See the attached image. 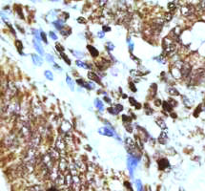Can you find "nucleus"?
<instances>
[{"label":"nucleus","instance_id":"obj_11","mask_svg":"<svg viewBox=\"0 0 205 191\" xmlns=\"http://www.w3.org/2000/svg\"><path fill=\"white\" fill-rule=\"evenodd\" d=\"M60 130H61L62 132H64V133L67 134L68 132H69V131L71 130V124H70L68 121L63 120V122H62L61 125H60Z\"/></svg>","mask_w":205,"mask_h":191},{"label":"nucleus","instance_id":"obj_28","mask_svg":"<svg viewBox=\"0 0 205 191\" xmlns=\"http://www.w3.org/2000/svg\"><path fill=\"white\" fill-rule=\"evenodd\" d=\"M60 56L63 57V60H64V61H65V62H67V63H68V64H69V65L71 64V60H69V57H68L66 56V54H65L64 53H61V54H60Z\"/></svg>","mask_w":205,"mask_h":191},{"label":"nucleus","instance_id":"obj_33","mask_svg":"<svg viewBox=\"0 0 205 191\" xmlns=\"http://www.w3.org/2000/svg\"><path fill=\"white\" fill-rule=\"evenodd\" d=\"M41 38H42V40L45 42V43H48V40H47V36H46V34L43 33V32H41Z\"/></svg>","mask_w":205,"mask_h":191},{"label":"nucleus","instance_id":"obj_18","mask_svg":"<svg viewBox=\"0 0 205 191\" xmlns=\"http://www.w3.org/2000/svg\"><path fill=\"white\" fill-rule=\"evenodd\" d=\"M162 106H163L164 111H166V112H168V113H171L172 110H173V107L170 105V103L168 102V101H164V102H162Z\"/></svg>","mask_w":205,"mask_h":191},{"label":"nucleus","instance_id":"obj_34","mask_svg":"<svg viewBox=\"0 0 205 191\" xmlns=\"http://www.w3.org/2000/svg\"><path fill=\"white\" fill-rule=\"evenodd\" d=\"M171 19H172V12H167L165 15V20L170 21Z\"/></svg>","mask_w":205,"mask_h":191},{"label":"nucleus","instance_id":"obj_8","mask_svg":"<svg viewBox=\"0 0 205 191\" xmlns=\"http://www.w3.org/2000/svg\"><path fill=\"white\" fill-rule=\"evenodd\" d=\"M191 70H192V68H191L190 64H188V63H184L183 66H182L181 68V75L183 78H187V76H189L191 75Z\"/></svg>","mask_w":205,"mask_h":191},{"label":"nucleus","instance_id":"obj_45","mask_svg":"<svg viewBox=\"0 0 205 191\" xmlns=\"http://www.w3.org/2000/svg\"><path fill=\"white\" fill-rule=\"evenodd\" d=\"M77 21H78L79 23H86V20L84 19V18H82V17H79L78 19H77Z\"/></svg>","mask_w":205,"mask_h":191},{"label":"nucleus","instance_id":"obj_14","mask_svg":"<svg viewBox=\"0 0 205 191\" xmlns=\"http://www.w3.org/2000/svg\"><path fill=\"white\" fill-rule=\"evenodd\" d=\"M88 79L90 80H93V81H95V82L100 83V79L98 78L97 74H94V73H93V72L88 73Z\"/></svg>","mask_w":205,"mask_h":191},{"label":"nucleus","instance_id":"obj_41","mask_svg":"<svg viewBox=\"0 0 205 191\" xmlns=\"http://www.w3.org/2000/svg\"><path fill=\"white\" fill-rule=\"evenodd\" d=\"M122 119H123V120H124V121H128V122L131 121V119H130V118L127 117V116H125V115L122 116Z\"/></svg>","mask_w":205,"mask_h":191},{"label":"nucleus","instance_id":"obj_37","mask_svg":"<svg viewBox=\"0 0 205 191\" xmlns=\"http://www.w3.org/2000/svg\"><path fill=\"white\" fill-rule=\"evenodd\" d=\"M50 36H51V37H52L53 39H54V40L57 39V36L56 35V34H54L53 32H50Z\"/></svg>","mask_w":205,"mask_h":191},{"label":"nucleus","instance_id":"obj_48","mask_svg":"<svg viewBox=\"0 0 205 191\" xmlns=\"http://www.w3.org/2000/svg\"><path fill=\"white\" fill-rule=\"evenodd\" d=\"M48 191H58L56 187H51V188H49Z\"/></svg>","mask_w":205,"mask_h":191},{"label":"nucleus","instance_id":"obj_1","mask_svg":"<svg viewBox=\"0 0 205 191\" xmlns=\"http://www.w3.org/2000/svg\"><path fill=\"white\" fill-rule=\"evenodd\" d=\"M163 49H164V54L166 56H172L173 54L176 53V47L171 36H167V37L163 39Z\"/></svg>","mask_w":205,"mask_h":191},{"label":"nucleus","instance_id":"obj_4","mask_svg":"<svg viewBox=\"0 0 205 191\" xmlns=\"http://www.w3.org/2000/svg\"><path fill=\"white\" fill-rule=\"evenodd\" d=\"M40 143V136L38 134H34L31 135V140H30V147L31 148H37Z\"/></svg>","mask_w":205,"mask_h":191},{"label":"nucleus","instance_id":"obj_10","mask_svg":"<svg viewBox=\"0 0 205 191\" xmlns=\"http://www.w3.org/2000/svg\"><path fill=\"white\" fill-rule=\"evenodd\" d=\"M169 162H168L166 159H161V160L158 161V168L160 170L166 169L167 167H169Z\"/></svg>","mask_w":205,"mask_h":191},{"label":"nucleus","instance_id":"obj_25","mask_svg":"<svg viewBox=\"0 0 205 191\" xmlns=\"http://www.w3.org/2000/svg\"><path fill=\"white\" fill-rule=\"evenodd\" d=\"M15 46L18 50V52H19V54H22V52H21V50H22V43L19 41V40H16L15 41Z\"/></svg>","mask_w":205,"mask_h":191},{"label":"nucleus","instance_id":"obj_47","mask_svg":"<svg viewBox=\"0 0 205 191\" xmlns=\"http://www.w3.org/2000/svg\"><path fill=\"white\" fill-rule=\"evenodd\" d=\"M156 105H157V106L161 105V101H159V99H158V101H156Z\"/></svg>","mask_w":205,"mask_h":191},{"label":"nucleus","instance_id":"obj_35","mask_svg":"<svg viewBox=\"0 0 205 191\" xmlns=\"http://www.w3.org/2000/svg\"><path fill=\"white\" fill-rule=\"evenodd\" d=\"M129 101H130V103L132 104V105H136V104H138V102L135 101L134 98H129Z\"/></svg>","mask_w":205,"mask_h":191},{"label":"nucleus","instance_id":"obj_6","mask_svg":"<svg viewBox=\"0 0 205 191\" xmlns=\"http://www.w3.org/2000/svg\"><path fill=\"white\" fill-rule=\"evenodd\" d=\"M66 146H67V144L65 143V140H63L62 138H58L57 140H56V148L60 153H63V152H65Z\"/></svg>","mask_w":205,"mask_h":191},{"label":"nucleus","instance_id":"obj_2","mask_svg":"<svg viewBox=\"0 0 205 191\" xmlns=\"http://www.w3.org/2000/svg\"><path fill=\"white\" fill-rule=\"evenodd\" d=\"M58 168L63 174H67L69 173V165H68V162L66 161L65 158H60L59 159V163H58Z\"/></svg>","mask_w":205,"mask_h":191},{"label":"nucleus","instance_id":"obj_19","mask_svg":"<svg viewBox=\"0 0 205 191\" xmlns=\"http://www.w3.org/2000/svg\"><path fill=\"white\" fill-rule=\"evenodd\" d=\"M156 122H157V124L159 127H160L161 129H166V128H167L165 121H164L163 120H161V119H157Z\"/></svg>","mask_w":205,"mask_h":191},{"label":"nucleus","instance_id":"obj_26","mask_svg":"<svg viewBox=\"0 0 205 191\" xmlns=\"http://www.w3.org/2000/svg\"><path fill=\"white\" fill-rule=\"evenodd\" d=\"M45 76H46L49 80H53V76L50 71H45Z\"/></svg>","mask_w":205,"mask_h":191},{"label":"nucleus","instance_id":"obj_20","mask_svg":"<svg viewBox=\"0 0 205 191\" xmlns=\"http://www.w3.org/2000/svg\"><path fill=\"white\" fill-rule=\"evenodd\" d=\"M34 48L36 49V51H37L40 54H43V50H42V47L39 45V42L38 41L36 42L35 40H34Z\"/></svg>","mask_w":205,"mask_h":191},{"label":"nucleus","instance_id":"obj_40","mask_svg":"<svg viewBox=\"0 0 205 191\" xmlns=\"http://www.w3.org/2000/svg\"><path fill=\"white\" fill-rule=\"evenodd\" d=\"M107 2V0H98V4H99V6H104L106 4Z\"/></svg>","mask_w":205,"mask_h":191},{"label":"nucleus","instance_id":"obj_52","mask_svg":"<svg viewBox=\"0 0 205 191\" xmlns=\"http://www.w3.org/2000/svg\"><path fill=\"white\" fill-rule=\"evenodd\" d=\"M203 69L205 70V63H204V65H203Z\"/></svg>","mask_w":205,"mask_h":191},{"label":"nucleus","instance_id":"obj_22","mask_svg":"<svg viewBox=\"0 0 205 191\" xmlns=\"http://www.w3.org/2000/svg\"><path fill=\"white\" fill-rule=\"evenodd\" d=\"M168 92H169V94L171 95H179V91H177L176 88H169V90H168Z\"/></svg>","mask_w":205,"mask_h":191},{"label":"nucleus","instance_id":"obj_15","mask_svg":"<svg viewBox=\"0 0 205 191\" xmlns=\"http://www.w3.org/2000/svg\"><path fill=\"white\" fill-rule=\"evenodd\" d=\"M31 57H33V61L36 66L42 65V58H41L40 57L36 56V54H31Z\"/></svg>","mask_w":205,"mask_h":191},{"label":"nucleus","instance_id":"obj_3","mask_svg":"<svg viewBox=\"0 0 205 191\" xmlns=\"http://www.w3.org/2000/svg\"><path fill=\"white\" fill-rule=\"evenodd\" d=\"M205 74L204 69H197L191 73V81H198L202 78Z\"/></svg>","mask_w":205,"mask_h":191},{"label":"nucleus","instance_id":"obj_13","mask_svg":"<svg viewBox=\"0 0 205 191\" xmlns=\"http://www.w3.org/2000/svg\"><path fill=\"white\" fill-rule=\"evenodd\" d=\"M72 175L69 172V173L65 174V185L67 187H70V186H72Z\"/></svg>","mask_w":205,"mask_h":191},{"label":"nucleus","instance_id":"obj_50","mask_svg":"<svg viewBox=\"0 0 205 191\" xmlns=\"http://www.w3.org/2000/svg\"><path fill=\"white\" fill-rule=\"evenodd\" d=\"M98 37L102 38V37H103V34H102V33H98Z\"/></svg>","mask_w":205,"mask_h":191},{"label":"nucleus","instance_id":"obj_51","mask_svg":"<svg viewBox=\"0 0 205 191\" xmlns=\"http://www.w3.org/2000/svg\"><path fill=\"white\" fill-rule=\"evenodd\" d=\"M60 191H69V188H68V187H66V188H63V189H61Z\"/></svg>","mask_w":205,"mask_h":191},{"label":"nucleus","instance_id":"obj_39","mask_svg":"<svg viewBox=\"0 0 205 191\" xmlns=\"http://www.w3.org/2000/svg\"><path fill=\"white\" fill-rule=\"evenodd\" d=\"M129 86H130V88H131L132 91H133V92H136V88L135 87V85H134L133 82H131V83L129 84Z\"/></svg>","mask_w":205,"mask_h":191},{"label":"nucleus","instance_id":"obj_29","mask_svg":"<svg viewBox=\"0 0 205 191\" xmlns=\"http://www.w3.org/2000/svg\"><path fill=\"white\" fill-rule=\"evenodd\" d=\"M168 9L170 10V12H174L176 10V4L173 3V2L169 3L168 4Z\"/></svg>","mask_w":205,"mask_h":191},{"label":"nucleus","instance_id":"obj_49","mask_svg":"<svg viewBox=\"0 0 205 191\" xmlns=\"http://www.w3.org/2000/svg\"><path fill=\"white\" fill-rule=\"evenodd\" d=\"M54 68H56V69H59V70H60V71L62 70V69H61V68H60V67H59V66H58L57 64H54Z\"/></svg>","mask_w":205,"mask_h":191},{"label":"nucleus","instance_id":"obj_30","mask_svg":"<svg viewBox=\"0 0 205 191\" xmlns=\"http://www.w3.org/2000/svg\"><path fill=\"white\" fill-rule=\"evenodd\" d=\"M168 102L170 103V105H171L172 107H176V106L177 105V102L175 101V99H173V98H170L169 101H168Z\"/></svg>","mask_w":205,"mask_h":191},{"label":"nucleus","instance_id":"obj_23","mask_svg":"<svg viewBox=\"0 0 205 191\" xmlns=\"http://www.w3.org/2000/svg\"><path fill=\"white\" fill-rule=\"evenodd\" d=\"M66 81H67L68 85H69L70 87H71V89H72V90H74V89H75V87H74V83H72V80L71 79V78H70L69 76H66Z\"/></svg>","mask_w":205,"mask_h":191},{"label":"nucleus","instance_id":"obj_7","mask_svg":"<svg viewBox=\"0 0 205 191\" xmlns=\"http://www.w3.org/2000/svg\"><path fill=\"white\" fill-rule=\"evenodd\" d=\"M16 93V87L15 85L13 84L12 82H9L8 83V87L6 89V94L9 98H12L15 95V94Z\"/></svg>","mask_w":205,"mask_h":191},{"label":"nucleus","instance_id":"obj_27","mask_svg":"<svg viewBox=\"0 0 205 191\" xmlns=\"http://www.w3.org/2000/svg\"><path fill=\"white\" fill-rule=\"evenodd\" d=\"M28 191H42V188H41V186L39 185H34L33 187H30Z\"/></svg>","mask_w":205,"mask_h":191},{"label":"nucleus","instance_id":"obj_46","mask_svg":"<svg viewBox=\"0 0 205 191\" xmlns=\"http://www.w3.org/2000/svg\"><path fill=\"white\" fill-rule=\"evenodd\" d=\"M110 30H111V29L109 28L108 26H104V27H103V31H104V32H109Z\"/></svg>","mask_w":205,"mask_h":191},{"label":"nucleus","instance_id":"obj_31","mask_svg":"<svg viewBox=\"0 0 205 191\" xmlns=\"http://www.w3.org/2000/svg\"><path fill=\"white\" fill-rule=\"evenodd\" d=\"M108 111L110 112L111 114H113V115H116V114L118 113V111H117L116 108H112V107L108 108Z\"/></svg>","mask_w":205,"mask_h":191},{"label":"nucleus","instance_id":"obj_9","mask_svg":"<svg viewBox=\"0 0 205 191\" xmlns=\"http://www.w3.org/2000/svg\"><path fill=\"white\" fill-rule=\"evenodd\" d=\"M48 154L50 155V157L53 159V162L59 160V157H60V152H59L56 148H53V147L49 150V153Z\"/></svg>","mask_w":205,"mask_h":191},{"label":"nucleus","instance_id":"obj_5","mask_svg":"<svg viewBox=\"0 0 205 191\" xmlns=\"http://www.w3.org/2000/svg\"><path fill=\"white\" fill-rule=\"evenodd\" d=\"M195 11V8L192 5H184L182 6L180 9V12H181V15H184V16H189L191 15Z\"/></svg>","mask_w":205,"mask_h":191},{"label":"nucleus","instance_id":"obj_36","mask_svg":"<svg viewBox=\"0 0 205 191\" xmlns=\"http://www.w3.org/2000/svg\"><path fill=\"white\" fill-rule=\"evenodd\" d=\"M56 50L58 52H60V53H62L63 51H64V48H63L61 45H59V44H56Z\"/></svg>","mask_w":205,"mask_h":191},{"label":"nucleus","instance_id":"obj_43","mask_svg":"<svg viewBox=\"0 0 205 191\" xmlns=\"http://www.w3.org/2000/svg\"><path fill=\"white\" fill-rule=\"evenodd\" d=\"M116 108L117 109V111L118 112H120L122 109H123V106L122 105H120V104H117V105H116Z\"/></svg>","mask_w":205,"mask_h":191},{"label":"nucleus","instance_id":"obj_17","mask_svg":"<svg viewBox=\"0 0 205 191\" xmlns=\"http://www.w3.org/2000/svg\"><path fill=\"white\" fill-rule=\"evenodd\" d=\"M167 135L166 133H164V132H162V133L160 134V136L158 137V143H161V144H165L166 142H167Z\"/></svg>","mask_w":205,"mask_h":191},{"label":"nucleus","instance_id":"obj_16","mask_svg":"<svg viewBox=\"0 0 205 191\" xmlns=\"http://www.w3.org/2000/svg\"><path fill=\"white\" fill-rule=\"evenodd\" d=\"M87 48H88V50H89L90 54H92V57H97L98 56V51H97V50L95 49L94 47L91 46V45H88V46H87Z\"/></svg>","mask_w":205,"mask_h":191},{"label":"nucleus","instance_id":"obj_42","mask_svg":"<svg viewBox=\"0 0 205 191\" xmlns=\"http://www.w3.org/2000/svg\"><path fill=\"white\" fill-rule=\"evenodd\" d=\"M199 7L201 8V10L205 11V0H203V1H202L201 3L199 4Z\"/></svg>","mask_w":205,"mask_h":191},{"label":"nucleus","instance_id":"obj_21","mask_svg":"<svg viewBox=\"0 0 205 191\" xmlns=\"http://www.w3.org/2000/svg\"><path fill=\"white\" fill-rule=\"evenodd\" d=\"M76 65L79 66V67H81V68H84V69H91V65L89 66V65L86 64V63L82 62V61H80V60H77V61H76Z\"/></svg>","mask_w":205,"mask_h":191},{"label":"nucleus","instance_id":"obj_38","mask_svg":"<svg viewBox=\"0 0 205 191\" xmlns=\"http://www.w3.org/2000/svg\"><path fill=\"white\" fill-rule=\"evenodd\" d=\"M107 48H108L109 51H112V50L113 49V45L111 42H108V43H107Z\"/></svg>","mask_w":205,"mask_h":191},{"label":"nucleus","instance_id":"obj_32","mask_svg":"<svg viewBox=\"0 0 205 191\" xmlns=\"http://www.w3.org/2000/svg\"><path fill=\"white\" fill-rule=\"evenodd\" d=\"M46 58H47V61H49V62H53L54 61L53 57L52 56V54H46Z\"/></svg>","mask_w":205,"mask_h":191},{"label":"nucleus","instance_id":"obj_44","mask_svg":"<svg viewBox=\"0 0 205 191\" xmlns=\"http://www.w3.org/2000/svg\"><path fill=\"white\" fill-rule=\"evenodd\" d=\"M74 54H75V56H77V57H83V56H84V54L78 53L77 51H75V52H74Z\"/></svg>","mask_w":205,"mask_h":191},{"label":"nucleus","instance_id":"obj_24","mask_svg":"<svg viewBox=\"0 0 205 191\" xmlns=\"http://www.w3.org/2000/svg\"><path fill=\"white\" fill-rule=\"evenodd\" d=\"M95 106H97L100 111H102L103 110V104H102V102L99 101V99H95Z\"/></svg>","mask_w":205,"mask_h":191},{"label":"nucleus","instance_id":"obj_12","mask_svg":"<svg viewBox=\"0 0 205 191\" xmlns=\"http://www.w3.org/2000/svg\"><path fill=\"white\" fill-rule=\"evenodd\" d=\"M75 163L76 167H77V169H78L79 171H82V172H85L86 171V165H85V163L82 162L81 160H75Z\"/></svg>","mask_w":205,"mask_h":191}]
</instances>
